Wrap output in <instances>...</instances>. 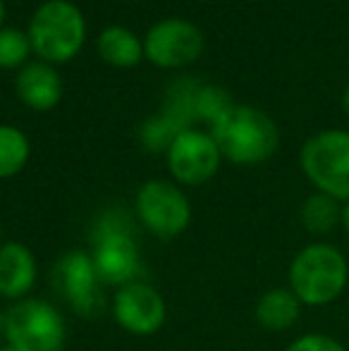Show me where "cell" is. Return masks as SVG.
I'll list each match as a JSON object with an SVG mask.
<instances>
[{
	"mask_svg": "<svg viewBox=\"0 0 349 351\" xmlns=\"http://www.w3.org/2000/svg\"><path fill=\"white\" fill-rule=\"evenodd\" d=\"M184 132L175 120H170L163 110L158 115L149 117V120L141 125V132H139V139H141V146L146 151H154V153H165L170 148V143L175 141V136Z\"/></svg>",
	"mask_w": 349,
	"mask_h": 351,
	"instance_id": "cell-19",
	"label": "cell"
},
{
	"mask_svg": "<svg viewBox=\"0 0 349 351\" xmlns=\"http://www.w3.org/2000/svg\"><path fill=\"white\" fill-rule=\"evenodd\" d=\"M0 351H17V349H12V347H8V344H3V347H0Z\"/></svg>",
	"mask_w": 349,
	"mask_h": 351,
	"instance_id": "cell-26",
	"label": "cell"
},
{
	"mask_svg": "<svg viewBox=\"0 0 349 351\" xmlns=\"http://www.w3.org/2000/svg\"><path fill=\"white\" fill-rule=\"evenodd\" d=\"M285 351H349L340 339L326 332H304L294 337L292 342L285 347Z\"/></svg>",
	"mask_w": 349,
	"mask_h": 351,
	"instance_id": "cell-20",
	"label": "cell"
},
{
	"mask_svg": "<svg viewBox=\"0 0 349 351\" xmlns=\"http://www.w3.org/2000/svg\"><path fill=\"white\" fill-rule=\"evenodd\" d=\"M27 34L38 60L48 65L70 62L86 43L84 12L70 0H46L34 10Z\"/></svg>",
	"mask_w": 349,
	"mask_h": 351,
	"instance_id": "cell-4",
	"label": "cell"
},
{
	"mask_svg": "<svg viewBox=\"0 0 349 351\" xmlns=\"http://www.w3.org/2000/svg\"><path fill=\"white\" fill-rule=\"evenodd\" d=\"M53 287L60 299L82 318H93L106 308L103 282L96 273L91 254L84 249L67 251L53 265Z\"/></svg>",
	"mask_w": 349,
	"mask_h": 351,
	"instance_id": "cell-8",
	"label": "cell"
},
{
	"mask_svg": "<svg viewBox=\"0 0 349 351\" xmlns=\"http://www.w3.org/2000/svg\"><path fill=\"white\" fill-rule=\"evenodd\" d=\"M5 12H8V10H5V0H0V29L5 27Z\"/></svg>",
	"mask_w": 349,
	"mask_h": 351,
	"instance_id": "cell-24",
	"label": "cell"
},
{
	"mask_svg": "<svg viewBox=\"0 0 349 351\" xmlns=\"http://www.w3.org/2000/svg\"><path fill=\"white\" fill-rule=\"evenodd\" d=\"M304 304L294 296L289 287H273V289L263 291L256 301L254 308V318H256L258 328L265 332H287L302 320Z\"/></svg>",
	"mask_w": 349,
	"mask_h": 351,
	"instance_id": "cell-14",
	"label": "cell"
},
{
	"mask_svg": "<svg viewBox=\"0 0 349 351\" xmlns=\"http://www.w3.org/2000/svg\"><path fill=\"white\" fill-rule=\"evenodd\" d=\"M204 32L189 19H160L144 36V58L160 70H182L201 58Z\"/></svg>",
	"mask_w": 349,
	"mask_h": 351,
	"instance_id": "cell-10",
	"label": "cell"
},
{
	"mask_svg": "<svg viewBox=\"0 0 349 351\" xmlns=\"http://www.w3.org/2000/svg\"><path fill=\"white\" fill-rule=\"evenodd\" d=\"M5 344V311H0V347Z\"/></svg>",
	"mask_w": 349,
	"mask_h": 351,
	"instance_id": "cell-22",
	"label": "cell"
},
{
	"mask_svg": "<svg viewBox=\"0 0 349 351\" xmlns=\"http://www.w3.org/2000/svg\"><path fill=\"white\" fill-rule=\"evenodd\" d=\"M88 254L106 287H125L141 275L139 241L134 237L132 215L120 206L98 213L88 234Z\"/></svg>",
	"mask_w": 349,
	"mask_h": 351,
	"instance_id": "cell-1",
	"label": "cell"
},
{
	"mask_svg": "<svg viewBox=\"0 0 349 351\" xmlns=\"http://www.w3.org/2000/svg\"><path fill=\"white\" fill-rule=\"evenodd\" d=\"M134 215L141 227L158 239H177L191 225L189 196L170 180H149L134 196Z\"/></svg>",
	"mask_w": 349,
	"mask_h": 351,
	"instance_id": "cell-7",
	"label": "cell"
},
{
	"mask_svg": "<svg viewBox=\"0 0 349 351\" xmlns=\"http://www.w3.org/2000/svg\"><path fill=\"white\" fill-rule=\"evenodd\" d=\"M342 108H345V112H347V117H349V84H347L345 93H342Z\"/></svg>",
	"mask_w": 349,
	"mask_h": 351,
	"instance_id": "cell-23",
	"label": "cell"
},
{
	"mask_svg": "<svg viewBox=\"0 0 349 351\" xmlns=\"http://www.w3.org/2000/svg\"><path fill=\"white\" fill-rule=\"evenodd\" d=\"M342 230L349 234V201L342 204Z\"/></svg>",
	"mask_w": 349,
	"mask_h": 351,
	"instance_id": "cell-21",
	"label": "cell"
},
{
	"mask_svg": "<svg viewBox=\"0 0 349 351\" xmlns=\"http://www.w3.org/2000/svg\"><path fill=\"white\" fill-rule=\"evenodd\" d=\"M38 280V263L34 251L22 241H5L0 246V296L22 301L32 296Z\"/></svg>",
	"mask_w": 349,
	"mask_h": 351,
	"instance_id": "cell-13",
	"label": "cell"
},
{
	"mask_svg": "<svg viewBox=\"0 0 349 351\" xmlns=\"http://www.w3.org/2000/svg\"><path fill=\"white\" fill-rule=\"evenodd\" d=\"M5 241H3V220H0V246H3Z\"/></svg>",
	"mask_w": 349,
	"mask_h": 351,
	"instance_id": "cell-25",
	"label": "cell"
},
{
	"mask_svg": "<svg viewBox=\"0 0 349 351\" xmlns=\"http://www.w3.org/2000/svg\"><path fill=\"white\" fill-rule=\"evenodd\" d=\"M299 222L313 237H328L342 227V204L321 191H313L299 208Z\"/></svg>",
	"mask_w": 349,
	"mask_h": 351,
	"instance_id": "cell-16",
	"label": "cell"
},
{
	"mask_svg": "<svg viewBox=\"0 0 349 351\" xmlns=\"http://www.w3.org/2000/svg\"><path fill=\"white\" fill-rule=\"evenodd\" d=\"M96 53L106 65L110 67H136L144 58V38L136 36L132 29L112 24L106 27L96 38Z\"/></svg>",
	"mask_w": 349,
	"mask_h": 351,
	"instance_id": "cell-15",
	"label": "cell"
},
{
	"mask_svg": "<svg viewBox=\"0 0 349 351\" xmlns=\"http://www.w3.org/2000/svg\"><path fill=\"white\" fill-rule=\"evenodd\" d=\"M32 156L29 136L14 125H0V180L17 177Z\"/></svg>",
	"mask_w": 349,
	"mask_h": 351,
	"instance_id": "cell-17",
	"label": "cell"
},
{
	"mask_svg": "<svg viewBox=\"0 0 349 351\" xmlns=\"http://www.w3.org/2000/svg\"><path fill=\"white\" fill-rule=\"evenodd\" d=\"M5 344L17 351H65L67 323L51 301L27 296L5 311Z\"/></svg>",
	"mask_w": 349,
	"mask_h": 351,
	"instance_id": "cell-5",
	"label": "cell"
},
{
	"mask_svg": "<svg viewBox=\"0 0 349 351\" xmlns=\"http://www.w3.org/2000/svg\"><path fill=\"white\" fill-rule=\"evenodd\" d=\"M34 53L29 34L17 27L0 29V70H22Z\"/></svg>",
	"mask_w": 349,
	"mask_h": 351,
	"instance_id": "cell-18",
	"label": "cell"
},
{
	"mask_svg": "<svg viewBox=\"0 0 349 351\" xmlns=\"http://www.w3.org/2000/svg\"><path fill=\"white\" fill-rule=\"evenodd\" d=\"M349 285V261L328 241H311L302 246L289 261L287 287L304 308H323L340 299Z\"/></svg>",
	"mask_w": 349,
	"mask_h": 351,
	"instance_id": "cell-2",
	"label": "cell"
},
{
	"mask_svg": "<svg viewBox=\"0 0 349 351\" xmlns=\"http://www.w3.org/2000/svg\"><path fill=\"white\" fill-rule=\"evenodd\" d=\"M170 177L180 186H201L210 182L220 170L223 153L208 130L189 127L180 132L165 151Z\"/></svg>",
	"mask_w": 349,
	"mask_h": 351,
	"instance_id": "cell-9",
	"label": "cell"
},
{
	"mask_svg": "<svg viewBox=\"0 0 349 351\" xmlns=\"http://www.w3.org/2000/svg\"><path fill=\"white\" fill-rule=\"evenodd\" d=\"M110 311L115 323L134 337H151L168 320V304L163 294L144 280L117 287Z\"/></svg>",
	"mask_w": 349,
	"mask_h": 351,
	"instance_id": "cell-11",
	"label": "cell"
},
{
	"mask_svg": "<svg viewBox=\"0 0 349 351\" xmlns=\"http://www.w3.org/2000/svg\"><path fill=\"white\" fill-rule=\"evenodd\" d=\"M299 167L313 191H321L340 204L349 201V132L323 130L304 141Z\"/></svg>",
	"mask_w": 349,
	"mask_h": 351,
	"instance_id": "cell-6",
	"label": "cell"
},
{
	"mask_svg": "<svg viewBox=\"0 0 349 351\" xmlns=\"http://www.w3.org/2000/svg\"><path fill=\"white\" fill-rule=\"evenodd\" d=\"M208 132L218 143L223 160L232 165H261L275 156L280 146V130L275 120L256 106L234 103Z\"/></svg>",
	"mask_w": 349,
	"mask_h": 351,
	"instance_id": "cell-3",
	"label": "cell"
},
{
	"mask_svg": "<svg viewBox=\"0 0 349 351\" xmlns=\"http://www.w3.org/2000/svg\"><path fill=\"white\" fill-rule=\"evenodd\" d=\"M62 77L56 65L43 60L27 62L14 77V93L34 112H48L62 101Z\"/></svg>",
	"mask_w": 349,
	"mask_h": 351,
	"instance_id": "cell-12",
	"label": "cell"
}]
</instances>
